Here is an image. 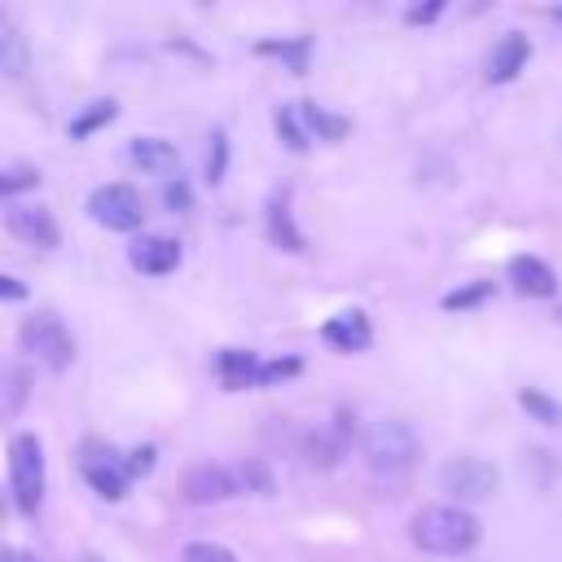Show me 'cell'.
I'll return each mask as SVG.
<instances>
[{
  "label": "cell",
  "instance_id": "obj_1",
  "mask_svg": "<svg viewBox=\"0 0 562 562\" xmlns=\"http://www.w3.org/2000/svg\"><path fill=\"white\" fill-rule=\"evenodd\" d=\"M483 527L465 505H422L408 518V540L422 553H439V558H457L470 553L479 544Z\"/></svg>",
  "mask_w": 562,
  "mask_h": 562
},
{
  "label": "cell",
  "instance_id": "obj_2",
  "mask_svg": "<svg viewBox=\"0 0 562 562\" xmlns=\"http://www.w3.org/2000/svg\"><path fill=\"white\" fill-rule=\"evenodd\" d=\"M360 452H364L369 470H378V474H404L422 457V443H417V435H413V426L404 417H382V422H369L364 426Z\"/></svg>",
  "mask_w": 562,
  "mask_h": 562
},
{
  "label": "cell",
  "instance_id": "obj_3",
  "mask_svg": "<svg viewBox=\"0 0 562 562\" xmlns=\"http://www.w3.org/2000/svg\"><path fill=\"white\" fill-rule=\"evenodd\" d=\"M9 496L13 509L35 518L44 501V443L31 430H18L9 439Z\"/></svg>",
  "mask_w": 562,
  "mask_h": 562
},
{
  "label": "cell",
  "instance_id": "obj_4",
  "mask_svg": "<svg viewBox=\"0 0 562 562\" xmlns=\"http://www.w3.org/2000/svg\"><path fill=\"white\" fill-rule=\"evenodd\" d=\"M18 342L31 360H40L48 373H66L75 360V334L61 325L57 312H31L18 325Z\"/></svg>",
  "mask_w": 562,
  "mask_h": 562
},
{
  "label": "cell",
  "instance_id": "obj_5",
  "mask_svg": "<svg viewBox=\"0 0 562 562\" xmlns=\"http://www.w3.org/2000/svg\"><path fill=\"white\" fill-rule=\"evenodd\" d=\"M88 215H92L101 228H110V233H136V228L145 224V198H140L132 184H123V180L97 184V189L88 193Z\"/></svg>",
  "mask_w": 562,
  "mask_h": 562
},
{
  "label": "cell",
  "instance_id": "obj_6",
  "mask_svg": "<svg viewBox=\"0 0 562 562\" xmlns=\"http://www.w3.org/2000/svg\"><path fill=\"white\" fill-rule=\"evenodd\" d=\"M439 487L461 505V501H487L501 487V470L483 457H452L439 465Z\"/></svg>",
  "mask_w": 562,
  "mask_h": 562
},
{
  "label": "cell",
  "instance_id": "obj_7",
  "mask_svg": "<svg viewBox=\"0 0 562 562\" xmlns=\"http://www.w3.org/2000/svg\"><path fill=\"white\" fill-rule=\"evenodd\" d=\"M180 492H184L189 505H220V501L237 496L241 483H237V470H228V465H220V461H198V465L184 470Z\"/></svg>",
  "mask_w": 562,
  "mask_h": 562
},
{
  "label": "cell",
  "instance_id": "obj_8",
  "mask_svg": "<svg viewBox=\"0 0 562 562\" xmlns=\"http://www.w3.org/2000/svg\"><path fill=\"white\" fill-rule=\"evenodd\" d=\"M4 228H9L18 241L40 246V250H53V246L61 241V228H57L53 211L40 206V202H4Z\"/></svg>",
  "mask_w": 562,
  "mask_h": 562
},
{
  "label": "cell",
  "instance_id": "obj_9",
  "mask_svg": "<svg viewBox=\"0 0 562 562\" xmlns=\"http://www.w3.org/2000/svg\"><path fill=\"white\" fill-rule=\"evenodd\" d=\"M180 259H184L180 241H176V237H162V233H140V237L127 246V263H132L136 272H145V277H167V272L180 268Z\"/></svg>",
  "mask_w": 562,
  "mask_h": 562
},
{
  "label": "cell",
  "instance_id": "obj_10",
  "mask_svg": "<svg viewBox=\"0 0 562 562\" xmlns=\"http://www.w3.org/2000/svg\"><path fill=\"white\" fill-rule=\"evenodd\" d=\"M505 281L527 299H553L558 294V272L536 255H514L505 263Z\"/></svg>",
  "mask_w": 562,
  "mask_h": 562
},
{
  "label": "cell",
  "instance_id": "obj_11",
  "mask_svg": "<svg viewBox=\"0 0 562 562\" xmlns=\"http://www.w3.org/2000/svg\"><path fill=\"white\" fill-rule=\"evenodd\" d=\"M263 233H268L272 246L290 250V255L307 250V237L299 233V224H294V215H290V189H277V193L268 198V206H263Z\"/></svg>",
  "mask_w": 562,
  "mask_h": 562
},
{
  "label": "cell",
  "instance_id": "obj_12",
  "mask_svg": "<svg viewBox=\"0 0 562 562\" xmlns=\"http://www.w3.org/2000/svg\"><path fill=\"white\" fill-rule=\"evenodd\" d=\"M83 479H88V487L101 496V501H123V492H127V465H123V457H114L110 448L101 452V457H83Z\"/></svg>",
  "mask_w": 562,
  "mask_h": 562
},
{
  "label": "cell",
  "instance_id": "obj_13",
  "mask_svg": "<svg viewBox=\"0 0 562 562\" xmlns=\"http://www.w3.org/2000/svg\"><path fill=\"white\" fill-rule=\"evenodd\" d=\"M321 338H325L334 351H364V347L373 342V325H369V316H364L360 307H351V312L329 316V321L321 325Z\"/></svg>",
  "mask_w": 562,
  "mask_h": 562
},
{
  "label": "cell",
  "instance_id": "obj_14",
  "mask_svg": "<svg viewBox=\"0 0 562 562\" xmlns=\"http://www.w3.org/2000/svg\"><path fill=\"white\" fill-rule=\"evenodd\" d=\"M215 373L224 382V391H246V386H263V360L255 351L241 347H224L215 356Z\"/></svg>",
  "mask_w": 562,
  "mask_h": 562
},
{
  "label": "cell",
  "instance_id": "obj_15",
  "mask_svg": "<svg viewBox=\"0 0 562 562\" xmlns=\"http://www.w3.org/2000/svg\"><path fill=\"white\" fill-rule=\"evenodd\" d=\"M527 57H531V40H527L522 31H505L501 44H496L492 57H487V83H509V79H518V70L527 66Z\"/></svg>",
  "mask_w": 562,
  "mask_h": 562
},
{
  "label": "cell",
  "instance_id": "obj_16",
  "mask_svg": "<svg viewBox=\"0 0 562 562\" xmlns=\"http://www.w3.org/2000/svg\"><path fill=\"white\" fill-rule=\"evenodd\" d=\"M127 158H132L140 171H176V167H180L176 145L162 140V136H136V140L127 145Z\"/></svg>",
  "mask_w": 562,
  "mask_h": 562
},
{
  "label": "cell",
  "instance_id": "obj_17",
  "mask_svg": "<svg viewBox=\"0 0 562 562\" xmlns=\"http://www.w3.org/2000/svg\"><path fill=\"white\" fill-rule=\"evenodd\" d=\"M299 119H303L307 136H316V140H342V136L351 132V119L329 114V110L316 105V101H299Z\"/></svg>",
  "mask_w": 562,
  "mask_h": 562
},
{
  "label": "cell",
  "instance_id": "obj_18",
  "mask_svg": "<svg viewBox=\"0 0 562 562\" xmlns=\"http://www.w3.org/2000/svg\"><path fill=\"white\" fill-rule=\"evenodd\" d=\"M255 53H263V57H281L294 75H303V70H307V57H312V40H307V35H294V40H259Z\"/></svg>",
  "mask_w": 562,
  "mask_h": 562
},
{
  "label": "cell",
  "instance_id": "obj_19",
  "mask_svg": "<svg viewBox=\"0 0 562 562\" xmlns=\"http://www.w3.org/2000/svg\"><path fill=\"white\" fill-rule=\"evenodd\" d=\"M518 404L527 408L531 422H540V426H562V404H558L549 391H540V386H518Z\"/></svg>",
  "mask_w": 562,
  "mask_h": 562
},
{
  "label": "cell",
  "instance_id": "obj_20",
  "mask_svg": "<svg viewBox=\"0 0 562 562\" xmlns=\"http://www.w3.org/2000/svg\"><path fill=\"white\" fill-rule=\"evenodd\" d=\"M272 127H277V136L285 140V149H294V154H303V149L312 145V136H307V127H303V119H299V101H294V105H277Z\"/></svg>",
  "mask_w": 562,
  "mask_h": 562
},
{
  "label": "cell",
  "instance_id": "obj_21",
  "mask_svg": "<svg viewBox=\"0 0 562 562\" xmlns=\"http://www.w3.org/2000/svg\"><path fill=\"white\" fill-rule=\"evenodd\" d=\"M40 167H31V162H9L4 171H0V193H4V202H18V193H26V189H40Z\"/></svg>",
  "mask_w": 562,
  "mask_h": 562
},
{
  "label": "cell",
  "instance_id": "obj_22",
  "mask_svg": "<svg viewBox=\"0 0 562 562\" xmlns=\"http://www.w3.org/2000/svg\"><path fill=\"white\" fill-rule=\"evenodd\" d=\"M22 66H26V48H22V35L0 18V70L9 75V79H18L22 75Z\"/></svg>",
  "mask_w": 562,
  "mask_h": 562
},
{
  "label": "cell",
  "instance_id": "obj_23",
  "mask_svg": "<svg viewBox=\"0 0 562 562\" xmlns=\"http://www.w3.org/2000/svg\"><path fill=\"white\" fill-rule=\"evenodd\" d=\"M114 114H119V105H114L110 97H105V101H92L79 119H70V136H75V140H83V136H92L97 127H105Z\"/></svg>",
  "mask_w": 562,
  "mask_h": 562
},
{
  "label": "cell",
  "instance_id": "obj_24",
  "mask_svg": "<svg viewBox=\"0 0 562 562\" xmlns=\"http://www.w3.org/2000/svg\"><path fill=\"white\" fill-rule=\"evenodd\" d=\"M237 483H241L246 492H255V496H272V492H277L272 470H268L259 457H250V461H241V465H237Z\"/></svg>",
  "mask_w": 562,
  "mask_h": 562
},
{
  "label": "cell",
  "instance_id": "obj_25",
  "mask_svg": "<svg viewBox=\"0 0 562 562\" xmlns=\"http://www.w3.org/2000/svg\"><path fill=\"white\" fill-rule=\"evenodd\" d=\"M224 167H228V136H224V127H211V136H206V180L220 184Z\"/></svg>",
  "mask_w": 562,
  "mask_h": 562
},
{
  "label": "cell",
  "instance_id": "obj_26",
  "mask_svg": "<svg viewBox=\"0 0 562 562\" xmlns=\"http://www.w3.org/2000/svg\"><path fill=\"white\" fill-rule=\"evenodd\" d=\"M483 299H492V281H470V285H461V290H448L439 303H443L448 312H465V307H479Z\"/></svg>",
  "mask_w": 562,
  "mask_h": 562
},
{
  "label": "cell",
  "instance_id": "obj_27",
  "mask_svg": "<svg viewBox=\"0 0 562 562\" xmlns=\"http://www.w3.org/2000/svg\"><path fill=\"white\" fill-rule=\"evenodd\" d=\"M180 562H237V553L224 549V544H215V540H189L180 549Z\"/></svg>",
  "mask_w": 562,
  "mask_h": 562
},
{
  "label": "cell",
  "instance_id": "obj_28",
  "mask_svg": "<svg viewBox=\"0 0 562 562\" xmlns=\"http://www.w3.org/2000/svg\"><path fill=\"white\" fill-rule=\"evenodd\" d=\"M162 202H167L171 211H189V206H193V189H189V180H184V176H171V180L162 184Z\"/></svg>",
  "mask_w": 562,
  "mask_h": 562
},
{
  "label": "cell",
  "instance_id": "obj_29",
  "mask_svg": "<svg viewBox=\"0 0 562 562\" xmlns=\"http://www.w3.org/2000/svg\"><path fill=\"white\" fill-rule=\"evenodd\" d=\"M4 378H9V400H4V408H9V413H18V408H22V400H26V369H22V364H9V369H4Z\"/></svg>",
  "mask_w": 562,
  "mask_h": 562
},
{
  "label": "cell",
  "instance_id": "obj_30",
  "mask_svg": "<svg viewBox=\"0 0 562 562\" xmlns=\"http://www.w3.org/2000/svg\"><path fill=\"white\" fill-rule=\"evenodd\" d=\"M299 373V360L294 356H281V360H263V386H272V382H285V378H294Z\"/></svg>",
  "mask_w": 562,
  "mask_h": 562
},
{
  "label": "cell",
  "instance_id": "obj_31",
  "mask_svg": "<svg viewBox=\"0 0 562 562\" xmlns=\"http://www.w3.org/2000/svg\"><path fill=\"white\" fill-rule=\"evenodd\" d=\"M123 465H127V474H132V479H136V474H149V470H154V443L132 448V452L123 457Z\"/></svg>",
  "mask_w": 562,
  "mask_h": 562
},
{
  "label": "cell",
  "instance_id": "obj_32",
  "mask_svg": "<svg viewBox=\"0 0 562 562\" xmlns=\"http://www.w3.org/2000/svg\"><path fill=\"white\" fill-rule=\"evenodd\" d=\"M439 13H443V0H430V4H408V9H404V22H413V26H417V22H435Z\"/></svg>",
  "mask_w": 562,
  "mask_h": 562
},
{
  "label": "cell",
  "instance_id": "obj_33",
  "mask_svg": "<svg viewBox=\"0 0 562 562\" xmlns=\"http://www.w3.org/2000/svg\"><path fill=\"white\" fill-rule=\"evenodd\" d=\"M26 290H22V281L18 277H0V299H9V303H18Z\"/></svg>",
  "mask_w": 562,
  "mask_h": 562
},
{
  "label": "cell",
  "instance_id": "obj_34",
  "mask_svg": "<svg viewBox=\"0 0 562 562\" xmlns=\"http://www.w3.org/2000/svg\"><path fill=\"white\" fill-rule=\"evenodd\" d=\"M0 562H40L35 553H26V549H18V544H9L4 553H0Z\"/></svg>",
  "mask_w": 562,
  "mask_h": 562
},
{
  "label": "cell",
  "instance_id": "obj_35",
  "mask_svg": "<svg viewBox=\"0 0 562 562\" xmlns=\"http://www.w3.org/2000/svg\"><path fill=\"white\" fill-rule=\"evenodd\" d=\"M558 321H562V307H558Z\"/></svg>",
  "mask_w": 562,
  "mask_h": 562
}]
</instances>
